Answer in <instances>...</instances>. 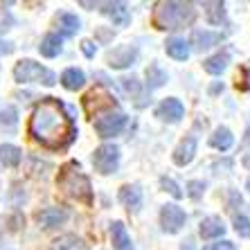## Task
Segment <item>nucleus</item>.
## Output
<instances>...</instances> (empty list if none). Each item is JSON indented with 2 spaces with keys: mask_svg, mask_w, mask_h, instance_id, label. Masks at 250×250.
Returning <instances> with one entry per match:
<instances>
[{
  "mask_svg": "<svg viewBox=\"0 0 250 250\" xmlns=\"http://www.w3.org/2000/svg\"><path fill=\"white\" fill-rule=\"evenodd\" d=\"M27 133L47 151H63L77 138V126L57 97H43L29 115Z\"/></svg>",
  "mask_w": 250,
  "mask_h": 250,
  "instance_id": "f257e3e1",
  "label": "nucleus"
},
{
  "mask_svg": "<svg viewBox=\"0 0 250 250\" xmlns=\"http://www.w3.org/2000/svg\"><path fill=\"white\" fill-rule=\"evenodd\" d=\"M57 185L65 196H70L77 203H83L86 208L93 205V185H90V178L83 174L79 163H75V160H70V163H65L61 167Z\"/></svg>",
  "mask_w": 250,
  "mask_h": 250,
  "instance_id": "f03ea898",
  "label": "nucleus"
},
{
  "mask_svg": "<svg viewBox=\"0 0 250 250\" xmlns=\"http://www.w3.org/2000/svg\"><path fill=\"white\" fill-rule=\"evenodd\" d=\"M196 18V9L192 2H156L153 7V25L158 29H181L185 25H192Z\"/></svg>",
  "mask_w": 250,
  "mask_h": 250,
  "instance_id": "7ed1b4c3",
  "label": "nucleus"
},
{
  "mask_svg": "<svg viewBox=\"0 0 250 250\" xmlns=\"http://www.w3.org/2000/svg\"><path fill=\"white\" fill-rule=\"evenodd\" d=\"M14 79H16L18 83L36 82V83H43V86H54V83H57V75H54L52 70L43 68L41 63H36L32 59L18 61L16 68H14Z\"/></svg>",
  "mask_w": 250,
  "mask_h": 250,
  "instance_id": "20e7f679",
  "label": "nucleus"
},
{
  "mask_svg": "<svg viewBox=\"0 0 250 250\" xmlns=\"http://www.w3.org/2000/svg\"><path fill=\"white\" fill-rule=\"evenodd\" d=\"M82 102H83V111H86L88 117H99L108 111H115V106H117L115 97L102 86H95L93 90H88Z\"/></svg>",
  "mask_w": 250,
  "mask_h": 250,
  "instance_id": "39448f33",
  "label": "nucleus"
},
{
  "mask_svg": "<svg viewBox=\"0 0 250 250\" xmlns=\"http://www.w3.org/2000/svg\"><path fill=\"white\" fill-rule=\"evenodd\" d=\"M93 165L99 174H113L120 167V146L117 145H102L93 153Z\"/></svg>",
  "mask_w": 250,
  "mask_h": 250,
  "instance_id": "423d86ee",
  "label": "nucleus"
},
{
  "mask_svg": "<svg viewBox=\"0 0 250 250\" xmlns=\"http://www.w3.org/2000/svg\"><path fill=\"white\" fill-rule=\"evenodd\" d=\"M124 126H126V115L120 111H108L95 120V131L99 133V138L120 135L124 131Z\"/></svg>",
  "mask_w": 250,
  "mask_h": 250,
  "instance_id": "0eeeda50",
  "label": "nucleus"
},
{
  "mask_svg": "<svg viewBox=\"0 0 250 250\" xmlns=\"http://www.w3.org/2000/svg\"><path fill=\"white\" fill-rule=\"evenodd\" d=\"M185 221H187V214L178 205H171V203L163 205V209H160V226H163V230L167 234L181 232Z\"/></svg>",
  "mask_w": 250,
  "mask_h": 250,
  "instance_id": "6e6552de",
  "label": "nucleus"
},
{
  "mask_svg": "<svg viewBox=\"0 0 250 250\" xmlns=\"http://www.w3.org/2000/svg\"><path fill=\"white\" fill-rule=\"evenodd\" d=\"M156 115L160 117L163 122L176 124V122H181L183 115H185V106H183L181 99H176V97H167V99H163V102L158 104Z\"/></svg>",
  "mask_w": 250,
  "mask_h": 250,
  "instance_id": "1a4fd4ad",
  "label": "nucleus"
},
{
  "mask_svg": "<svg viewBox=\"0 0 250 250\" xmlns=\"http://www.w3.org/2000/svg\"><path fill=\"white\" fill-rule=\"evenodd\" d=\"M135 59H138L135 45H120L106 54V61L111 68H128V65L135 63Z\"/></svg>",
  "mask_w": 250,
  "mask_h": 250,
  "instance_id": "9d476101",
  "label": "nucleus"
},
{
  "mask_svg": "<svg viewBox=\"0 0 250 250\" xmlns=\"http://www.w3.org/2000/svg\"><path fill=\"white\" fill-rule=\"evenodd\" d=\"M196 156V138L194 135H185V138L178 142V146L174 149V163L178 167H185L189 165Z\"/></svg>",
  "mask_w": 250,
  "mask_h": 250,
  "instance_id": "9b49d317",
  "label": "nucleus"
},
{
  "mask_svg": "<svg viewBox=\"0 0 250 250\" xmlns=\"http://www.w3.org/2000/svg\"><path fill=\"white\" fill-rule=\"evenodd\" d=\"M68 209L65 208H43L41 212H36L34 219L41 223L43 228H54L61 226L63 221H68Z\"/></svg>",
  "mask_w": 250,
  "mask_h": 250,
  "instance_id": "f8f14e48",
  "label": "nucleus"
},
{
  "mask_svg": "<svg viewBox=\"0 0 250 250\" xmlns=\"http://www.w3.org/2000/svg\"><path fill=\"white\" fill-rule=\"evenodd\" d=\"M102 14L108 16L113 23L120 25V27H126V25L131 23V12H128V7L124 5V2H104V5H102Z\"/></svg>",
  "mask_w": 250,
  "mask_h": 250,
  "instance_id": "ddd939ff",
  "label": "nucleus"
},
{
  "mask_svg": "<svg viewBox=\"0 0 250 250\" xmlns=\"http://www.w3.org/2000/svg\"><path fill=\"white\" fill-rule=\"evenodd\" d=\"M221 41H223V34H221V32L196 29V32L192 34V43H194V47H196L198 52H203V50H208V47H212V45H219Z\"/></svg>",
  "mask_w": 250,
  "mask_h": 250,
  "instance_id": "4468645a",
  "label": "nucleus"
},
{
  "mask_svg": "<svg viewBox=\"0 0 250 250\" xmlns=\"http://www.w3.org/2000/svg\"><path fill=\"white\" fill-rule=\"evenodd\" d=\"M111 241H113V248L115 250H135L133 241H131V237H128L122 221L111 223Z\"/></svg>",
  "mask_w": 250,
  "mask_h": 250,
  "instance_id": "2eb2a0df",
  "label": "nucleus"
},
{
  "mask_svg": "<svg viewBox=\"0 0 250 250\" xmlns=\"http://www.w3.org/2000/svg\"><path fill=\"white\" fill-rule=\"evenodd\" d=\"M198 232H201L203 239H216V237H221V234L226 232V223H223L221 216H208V219L201 221Z\"/></svg>",
  "mask_w": 250,
  "mask_h": 250,
  "instance_id": "dca6fc26",
  "label": "nucleus"
},
{
  "mask_svg": "<svg viewBox=\"0 0 250 250\" xmlns=\"http://www.w3.org/2000/svg\"><path fill=\"white\" fill-rule=\"evenodd\" d=\"M57 27H59V36H75L79 32V27H82V23H79V18L75 14L63 12L57 16Z\"/></svg>",
  "mask_w": 250,
  "mask_h": 250,
  "instance_id": "f3484780",
  "label": "nucleus"
},
{
  "mask_svg": "<svg viewBox=\"0 0 250 250\" xmlns=\"http://www.w3.org/2000/svg\"><path fill=\"white\" fill-rule=\"evenodd\" d=\"M209 145L214 146V149H219V151H228L230 146L234 145V135L232 131L228 126H219L214 128V133L209 135Z\"/></svg>",
  "mask_w": 250,
  "mask_h": 250,
  "instance_id": "a211bd4d",
  "label": "nucleus"
},
{
  "mask_svg": "<svg viewBox=\"0 0 250 250\" xmlns=\"http://www.w3.org/2000/svg\"><path fill=\"white\" fill-rule=\"evenodd\" d=\"M120 201L128 209H138L142 205V192L138 185H122L120 187Z\"/></svg>",
  "mask_w": 250,
  "mask_h": 250,
  "instance_id": "6ab92c4d",
  "label": "nucleus"
},
{
  "mask_svg": "<svg viewBox=\"0 0 250 250\" xmlns=\"http://www.w3.org/2000/svg\"><path fill=\"white\" fill-rule=\"evenodd\" d=\"M165 50H167V54L171 59H176V61H185V59L189 57V47H187V41H185V39H178V36H171V39H167V43H165Z\"/></svg>",
  "mask_w": 250,
  "mask_h": 250,
  "instance_id": "aec40b11",
  "label": "nucleus"
},
{
  "mask_svg": "<svg viewBox=\"0 0 250 250\" xmlns=\"http://www.w3.org/2000/svg\"><path fill=\"white\" fill-rule=\"evenodd\" d=\"M228 63H230V52H228V50H223V52L214 54V57L205 59L203 68H205V72H209V75H221L223 70L228 68Z\"/></svg>",
  "mask_w": 250,
  "mask_h": 250,
  "instance_id": "412c9836",
  "label": "nucleus"
},
{
  "mask_svg": "<svg viewBox=\"0 0 250 250\" xmlns=\"http://www.w3.org/2000/svg\"><path fill=\"white\" fill-rule=\"evenodd\" d=\"M83 83H86V75H83L79 68L63 70V75H61V86H63L65 90H79Z\"/></svg>",
  "mask_w": 250,
  "mask_h": 250,
  "instance_id": "4be33fe9",
  "label": "nucleus"
},
{
  "mask_svg": "<svg viewBox=\"0 0 250 250\" xmlns=\"http://www.w3.org/2000/svg\"><path fill=\"white\" fill-rule=\"evenodd\" d=\"M205 7V16L212 25H221L226 23V2L221 0H214V2H203Z\"/></svg>",
  "mask_w": 250,
  "mask_h": 250,
  "instance_id": "5701e85b",
  "label": "nucleus"
},
{
  "mask_svg": "<svg viewBox=\"0 0 250 250\" xmlns=\"http://www.w3.org/2000/svg\"><path fill=\"white\" fill-rule=\"evenodd\" d=\"M23 158V151L14 145H0V165L2 167H16Z\"/></svg>",
  "mask_w": 250,
  "mask_h": 250,
  "instance_id": "b1692460",
  "label": "nucleus"
},
{
  "mask_svg": "<svg viewBox=\"0 0 250 250\" xmlns=\"http://www.w3.org/2000/svg\"><path fill=\"white\" fill-rule=\"evenodd\" d=\"M167 79H169L167 72H165L158 63H151L149 68H146V86H149V90H156V88L165 86Z\"/></svg>",
  "mask_w": 250,
  "mask_h": 250,
  "instance_id": "393cba45",
  "label": "nucleus"
},
{
  "mask_svg": "<svg viewBox=\"0 0 250 250\" xmlns=\"http://www.w3.org/2000/svg\"><path fill=\"white\" fill-rule=\"evenodd\" d=\"M39 50H41V54L43 57H47V59L59 57V54H61V36L59 34H47L45 39L41 41Z\"/></svg>",
  "mask_w": 250,
  "mask_h": 250,
  "instance_id": "a878e982",
  "label": "nucleus"
},
{
  "mask_svg": "<svg viewBox=\"0 0 250 250\" xmlns=\"http://www.w3.org/2000/svg\"><path fill=\"white\" fill-rule=\"evenodd\" d=\"M16 124H18V111L12 104H2V102H0V128L12 131Z\"/></svg>",
  "mask_w": 250,
  "mask_h": 250,
  "instance_id": "bb28decb",
  "label": "nucleus"
},
{
  "mask_svg": "<svg viewBox=\"0 0 250 250\" xmlns=\"http://www.w3.org/2000/svg\"><path fill=\"white\" fill-rule=\"evenodd\" d=\"M52 250H88V248L82 239H77L75 234H65V237H59L54 241Z\"/></svg>",
  "mask_w": 250,
  "mask_h": 250,
  "instance_id": "cd10ccee",
  "label": "nucleus"
},
{
  "mask_svg": "<svg viewBox=\"0 0 250 250\" xmlns=\"http://www.w3.org/2000/svg\"><path fill=\"white\" fill-rule=\"evenodd\" d=\"M120 83H122V88H124V93H126V95H140V93H142L140 82L135 79V77H122V79H120Z\"/></svg>",
  "mask_w": 250,
  "mask_h": 250,
  "instance_id": "c85d7f7f",
  "label": "nucleus"
},
{
  "mask_svg": "<svg viewBox=\"0 0 250 250\" xmlns=\"http://www.w3.org/2000/svg\"><path fill=\"white\" fill-rule=\"evenodd\" d=\"M234 230L239 237L248 239L250 237V219L248 216H234Z\"/></svg>",
  "mask_w": 250,
  "mask_h": 250,
  "instance_id": "c756f323",
  "label": "nucleus"
},
{
  "mask_svg": "<svg viewBox=\"0 0 250 250\" xmlns=\"http://www.w3.org/2000/svg\"><path fill=\"white\" fill-rule=\"evenodd\" d=\"M205 192V183L203 181H189L187 183V196L194 198V201H198V198L203 196Z\"/></svg>",
  "mask_w": 250,
  "mask_h": 250,
  "instance_id": "7c9ffc66",
  "label": "nucleus"
},
{
  "mask_svg": "<svg viewBox=\"0 0 250 250\" xmlns=\"http://www.w3.org/2000/svg\"><path fill=\"white\" fill-rule=\"evenodd\" d=\"M160 185H163V189L165 192H169L171 194V196L174 198H183V189L178 185H176L174 181H171V178H167V176H163V178H160Z\"/></svg>",
  "mask_w": 250,
  "mask_h": 250,
  "instance_id": "2f4dec72",
  "label": "nucleus"
},
{
  "mask_svg": "<svg viewBox=\"0 0 250 250\" xmlns=\"http://www.w3.org/2000/svg\"><path fill=\"white\" fill-rule=\"evenodd\" d=\"M203 250H234L232 241H219V244H208Z\"/></svg>",
  "mask_w": 250,
  "mask_h": 250,
  "instance_id": "473e14b6",
  "label": "nucleus"
},
{
  "mask_svg": "<svg viewBox=\"0 0 250 250\" xmlns=\"http://www.w3.org/2000/svg\"><path fill=\"white\" fill-rule=\"evenodd\" d=\"M82 50H83V54H86L88 59L95 57V43H93V41H83V43H82Z\"/></svg>",
  "mask_w": 250,
  "mask_h": 250,
  "instance_id": "72a5a7b5",
  "label": "nucleus"
},
{
  "mask_svg": "<svg viewBox=\"0 0 250 250\" xmlns=\"http://www.w3.org/2000/svg\"><path fill=\"white\" fill-rule=\"evenodd\" d=\"M237 205H241V196L237 192H230V209H234Z\"/></svg>",
  "mask_w": 250,
  "mask_h": 250,
  "instance_id": "f704fd0d",
  "label": "nucleus"
},
{
  "mask_svg": "<svg viewBox=\"0 0 250 250\" xmlns=\"http://www.w3.org/2000/svg\"><path fill=\"white\" fill-rule=\"evenodd\" d=\"M14 52V45L7 41H0V54H12Z\"/></svg>",
  "mask_w": 250,
  "mask_h": 250,
  "instance_id": "c9c22d12",
  "label": "nucleus"
},
{
  "mask_svg": "<svg viewBox=\"0 0 250 250\" xmlns=\"http://www.w3.org/2000/svg\"><path fill=\"white\" fill-rule=\"evenodd\" d=\"M219 90H223V83H214V86L209 88V93H219Z\"/></svg>",
  "mask_w": 250,
  "mask_h": 250,
  "instance_id": "e433bc0d",
  "label": "nucleus"
},
{
  "mask_svg": "<svg viewBox=\"0 0 250 250\" xmlns=\"http://www.w3.org/2000/svg\"><path fill=\"white\" fill-rule=\"evenodd\" d=\"M244 165H246V167H250V156H246V158H244Z\"/></svg>",
  "mask_w": 250,
  "mask_h": 250,
  "instance_id": "4c0bfd02",
  "label": "nucleus"
},
{
  "mask_svg": "<svg viewBox=\"0 0 250 250\" xmlns=\"http://www.w3.org/2000/svg\"><path fill=\"white\" fill-rule=\"evenodd\" d=\"M248 189H250V178H248Z\"/></svg>",
  "mask_w": 250,
  "mask_h": 250,
  "instance_id": "58836bf2",
  "label": "nucleus"
}]
</instances>
